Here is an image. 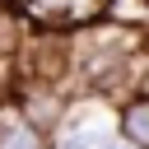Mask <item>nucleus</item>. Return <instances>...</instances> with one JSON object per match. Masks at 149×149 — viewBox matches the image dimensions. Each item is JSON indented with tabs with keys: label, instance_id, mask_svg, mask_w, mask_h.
Wrapping results in <instances>:
<instances>
[{
	"label": "nucleus",
	"instance_id": "obj_1",
	"mask_svg": "<svg viewBox=\"0 0 149 149\" xmlns=\"http://www.w3.org/2000/svg\"><path fill=\"white\" fill-rule=\"evenodd\" d=\"M74 98H79V93H70V84H56V79H14V84H9V102H14L33 126H42L47 135H61V130H65Z\"/></svg>",
	"mask_w": 149,
	"mask_h": 149
},
{
	"label": "nucleus",
	"instance_id": "obj_7",
	"mask_svg": "<svg viewBox=\"0 0 149 149\" xmlns=\"http://www.w3.org/2000/svg\"><path fill=\"white\" fill-rule=\"evenodd\" d=\"M5 102H9V84H0V112H5Z\"/></svg>",
	"mask_w": 149,
	"mask_h": 149
},
{
	"label": "nucleus",
	"instance_id": "obj_5",
	"mask_svg": "<svg viewBox=\"0 0 149 149\" xmlns=\"http://www.w3.org/2000/svg\"><path fill=\"white\" fill-rule=\"evenodd\" d=\"M135 93H149V51L135 56Z\"/></svg>",
	"mask_w": 149,
	"mask_h": 149
},
{
	"label": "nucleus",
	"instance_id": "obj_4",
	"mask_svg": "<svg viewBox=\"0 0 149 149\" xmlns=\"http://www.w3.org/2000/svg\"><path fill=\"white\" fill-rule=\"evenodd\" d=\"M116 135H126L135 149H149V93H135L116 107Z\"/></svg>",
	"mask_w": 149,
	"mask_h": 149
},
{
	"label": "nucleus",
	"instance_id": "obj_2",
	"mask_svg": "<svg viewBox=\"0 0 149 149\" xmlns=\"http://www.w3.org/2000/svg\"><path fill=\"white\" fill-rule=\"evenodd\" d=\"M37 33H84L112 14V0H9Z\"/></svg>",
	"mask_w": 149,
	"mask_h": 149
},
{
	"label": "nucleus",
	"instance_id": "obj_6",
	"mask_svg": "<svg viewBox=\"0 0 149 149\" xmlns=\"http://www.w3.org/2000/svg\"><path fill=\"white\" fill-rule=\"evenodd\" d=\"M98 149H135V144H130V140H126V135H107V140H102V144H98Z\"/></svg>",
	"mask_w": 149,
	"mask_h": 149
},
{
	"label": "nucleus",
	"instance_id": "obj_3",
	"mask_svg": "<svg viewBox=\"0 0 149 149\" xmlns=\"http://www.w3.org/2000/svg\"><path fill=\"white\" fill-rule=\"evenodd\" d=\"M0 149H56V135H47L14 102H5V112H0Z\"/></svg>",
	"mask_w": 149,
	"mask_h": 149
},
{
	"label": "nucleus",
	"instance_id": "obj_8",
	"mask_svg": "<svg viewBox=\"0 0 149 149\" xmlns=\"http://www.w3.org/2000/svg\"><path fill=\"white\" fill-rule=\"evenodd\" d=\"M5 9H9V0H0V14H5Z\"/></svg>",
	"mask_w": 149,
	"mask_h": 149
}]
</instances>
